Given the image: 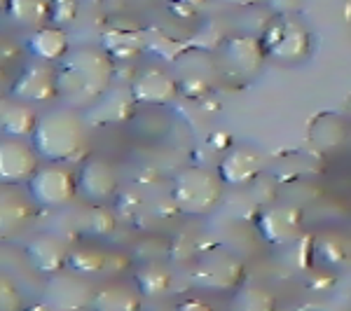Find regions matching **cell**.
I'll return each mask as SVG.
<instances>
[{"label":"cell","instance_id":"cb8c5ba5","mask_svg":"<svg viewBox=\"0 0 351 311\" xmlns=\"http://www.w3.org/2000/svg\"><path fill=\"white\" fill-rule=\"evenodd\" d=\"M117 227L115 213L108 208V203H101V206H92V211L82 218V232L87 239H106L110 236Z\"/></svg>","mask_w":351,"mask_h":311},{"label":"cell","instance_id":"4316f807","mask_svg":"<svg viewBox=\"0 0 351 311\" xmlns=\"http://www.w3.org/2000/svg\"><path fill=\"white\" fill-rule=\"evenodd\" d=\"M316 256H321L324 262L339 264L344 260V256H347V253H344V239H339L335 234L321 239L319 246H316Z\"/></svg>","mask_w":351,"mask_h":311},{"label":"cell","instance_id":"9a60e30c","mask_svg":"<svg viewBox=\"0 0 351 311\" xmlns=\"http://www.w3.org/2000/svg\"><path fill=\"white\" fill-rule=\"evenodd\" d=\"M26 260L33 267V271L43 276H52L56 271L66 269L68 262V246L56 234H38L28 241L26 246Z\"/></svg>","mask_w":351,"mask_h":311},{"label":"cell","instance_id":"44dd1931","mask_svg":"<svg viewBox=\"0 0 351 311\" xmlns=\"http://www.w3.org/2000/svg\"><path fill=\"white\" fill-rule=\"evenodd\" d=\"M173 284V274L160 260H148L143 262L134 274V286L141 295L148 297H160L164 293H169V288Z\"/></svg>","mask_w":351,"mask_h":311},{"label":"cell","instance_id":"484cf974","mask_svg":"<svg viewBox=\"0 0 351 311\" xmlns=\"http://www.w3.org/2000/svg\"><path fill=\"white\" fill-rule=\"evenodd\" d=\"M80 14V0H49V24L71 26Z\"/></svg>","mask_w":351,"mask_h":311},{"label":"cell","instance_id":"4fadbf2b","mask_svg":"<svg viewBox=\"0 0 351 311\" xmlns=\"http://www.w3.org/2000/svg\"><path fill=\"white\" fill-rule=\"evenodd\" d=\"M178 89V80L167 68H143L136 73V77L129 84L134 101L145 108H162V105L173 103Z\"/></svg>","mask_w":351,"mask_h":311},{"label":"cell","instance_id":"5b68a950","mask_svg":"<svg viewBox=\"0 0 351 311\" xmlns=\"http://www.w3.org/2000/svg\"><path fill=\"white\" fill-rule=\"evenodd\" d=\"M28 197L33 203L45 208L68 206L77 197L75 171L66 166L64 162H43L26 183Z\"/></svg>","mask_w":351,"mask_h":311},{"label":"cell","instance_id":"ac0fdd59","mask_svg":"<svg viewBox=\"0 0 351 311\" xmlns=\"http://www.w3.org/2000/svg\"><path fill=\"white\" fill-rule=\"evenodd\" d=\"M33 220V199L16 192L0 195V239H12Z\"/></svg>","mask_w":351,"mask_h":311},{"label":"cell","instance_id":"2e32d148","mask_svg":"<svg viewBox=\"0 0 351 311\" xmlns=\"http://www.w3.org/2000/svg\"><path fill=\"white\" fill-rule=\"evenodd\" d=\"M28 52L36 61L43 64L56 66L64 56L71 52V40H68V33L61 26L45 24L31 33L28 38Z\"/></svg>","mask_w":351,"mask_h":311},{"label":"cell","instance_id":"8fae6325","mask_svg":"<svg viewBox=\"0 0 351 311\" xmlns=\"http://www.w3.org/2000/svg\"><path fill=\"white\" fill-rule=\"evenodd\" d=\"M304 216L293 203H274L258 216V232L274 246H291L302 239Z\"/></svg>","mask_w":351,"mask_h":311},{"label":"cell","instance_id":"1f68e13d","mask_svg":"<svg viewBox=\"0 0 351 311\" xmlns=\"http://www.w3.org/2000/svg\"><path fill=\"white\" fill-rule=\"evenodd\" d=\"M5 10H8V0H0V14H5Z\"/></svg>","mask_w":351,"mask_h":311},{"label":"cell","instance_id":"52a82bcc","mask_svg":"<svg viewBox=\"0 0 351 311\" xmlns=\"http://www.w3.org/2000/svg\"><path fill=\"white\" fill-rule=\"evenodd\" d=\"M260 40H263L265 54L281 64H298L309 54L311 47L307 28L298 21L286 19V16H279L274 24H269Z\"/></svg>","mask_w":351,"mask_h":311},{"label":"cell","instance_id":"8992f818","mask_svg":"<svg viewBox=\"0 0 351 311\" xmlns=\"http://www.w3.org/2000/svg\"><path fill=\"white\" fill-rule=\"evenodd\" d=\"M77 197L84 199L89 206L115 201L120 192V171L108 157L92 155L87 157L75 171Z\"/></svg>","mask_w":351,"mask_h":311},{"label":"cell","instance_id":"f1b7e54d","mask_svg":"<svg viewBox=\"0 0 351 311\" xmlns=\"http://www.w3.org/2000/svg\"><path fill=\"white\" fill-rule=\"evenodd\" d=\"M269 5L279 14H293L302 8V0H269Z\"/></svg>","mask_w":351,"mask_h":311},{"label":"cell","instance_id":"e0dca14e","mask_svg":"<svg viewBox=\"0 0 351 311\" xmlns=\"http://www.w3.org/2000/svg\"><path fill=\"white\" fill-rule=\"evenodd\" d=\"M89 307L99 311H134L141 309V293L127 281H110L94 288Z\"/></svg>","mask_w":351,"mask_h":311},{"label":"cell","instance_id":"d4e9b609","mask_svg":"<svg viewBox=\"0 0 351 311\" xmlns=\"http://www.w3.org/2000/svg\"><path fill=\"white\" fill-rule=\"evenodd\" d=\"M234 309H246V311H269L276 307V297L271 295L267 288L260 286H246L239 288L232 299Z\"/></svg>","mask_w":351,"mask_h":311},{"label":"cell","instance_id":"d6986e66","mask_svg":"<svg viewBox=\"0 0 351 311\" xmlns=\"http://www.w3.org/2000/svg\"><path fill=\"white\" fill-rule=\"evenodd\" d=\"M136 105L138 103L134 101L129 87L127 89L110 87L89 110H92L94 115L99 117V122H104V124H127L134 117Z\"/></svg>","mask_w":351,"mask_h":311},{"label":"cell","instance_id":"277c9868","mask_svg":"<svg viewBox=\"0 0 351 311\" xmlns=\"http://www.w3.org/2000/svg\"><path fill=\"white\" fill-rule=\"evenodd\" d=\"M243 274H246V267L239 256L223 246L197 253L195 264H192V279L197 281V286L213 293L237 290L243 281Z\"/></svg>","mask_w":351,"mask_h":311},{"label":"cell","instance_id":"4dcf8cb0","mask_svg":"<svg viewBox=\"0 0 351 311\" xmlns=\"http://www.w3.org/2000/svg\"><path fill=\"white\" fill-rule=\"evenodd\" d=\"M183 307H206V304H202V302H185Z\"/></svg>","mask_w":351,"mask_h":311},{"label":"cell","instance_id":"30bf717a","mask_svg":"<svg viewBox=\"0 0 351 311\" xmlns=\"http://www.w3.org/2000/svg\"><path fill=\"white\" fill-rule=\"evenodd\" d=\"M10 96L21 103L43 105L52 103L59 99V87H56V66L52 64H31L26 66L19 75L14 77L12 87H10Z\"/></svg>","mask_w":351,"mask_h":311},{"label":"cell","instance_id":"603a6c76","mask_svg":"<svg viewBox=\"0 0 351 311\" xmlns=\"http://www.w3.org/2000/svg\"><path fill=\"white\" fill-rule=\"evenodd\" d=\"M5 14L12 24L36 31L49 21V0H8Z\"/></svg>","mask_w":351,"mask_h":311},{"label":"cell","instance_id":"7a4b0ae2","mask_svg":"<svg viewBox=\"0 0 351 311\" xmlns=\"http://www.w3.org/2000/svg\"><path fill=\"white\" fill-rule=\"evenodd\" d=\"M28 140L43 162H71L73 157L80 155L87 140L84 117L71 105L47 108L45 112H38L36 129Z\"/></svg>","mask_w":351,"mask_h":311},{"label":"cell","instance_id":"f546056e","mask_svg":"<svg viewBox=\"0 0 351 311\" xmlns=\"http://www.w3.org/2000/svg\"><path fill=\"white\" fill-rule=\"evenodd\" d=\"M223 3L234 5V8H251V5H258V3H263V0H223Z\"/></svg>","mask_w":351,"mask_h":311},{"label":"cell","instance_id":"9c48e42d","mask_svg":"<svg viewBox=\"0 0 351 311\" xmlns=\"http://www.w3.org/2000/svg\"><path fill=\"white\" fill-rule=\"evenodd\" d=\"M40 164V155L28 138H12V136L0 138V185L8 188L26 185Z\"/></svg>","mask_w":351,"mask_h":311},{"label":"cell","instance_id":"ffe728a7","mask_svg":"<svg viewBox=\"0 0 351 311\" xmlns=\"http://www.w3.org/2000/svg\"><path fill=\"white\" fill-rule=\"evenodd\" d=\"M106 267H108V253H106L101 246H96L94 239L82 241V244L68 248L66 269L75 271V274H82L89 279V276H94V274H101Z\"/></svg>","mask_w":351,"mask_h":311},{"label":"cell","instance_id":"3957f363","mask_svg":"<svg viewBox=\"0 0 351 311\" xmlns=\"http://www.w3.org/2000/svg\"><path fill=\"white\" fill-rule=\"evenodd\" d=\"M223 180L218 173L206 171L202 166H188L173 176L171 203L180 216L204 218L218 208L223 199Z\"/></svg>","mask_w":351,"mask_h":311},{"label":"cell","instance_id":"7402d4cb","mask_svg":"<svg viewBox=\"0 0 351 311\" xmlns=\"http://www.w3.org/2000/svg\"><path fill=\"white\" fill-rule=\"evenodd\" d=\"M38 122V110L31 103L14 101L0 112V134L12 136V138H31Z\"/></svg>","mask_w":351,"mask_h":311},{"label":"cell","instance_id":"7c38bea8","mask_svg":"<svg viewBox=\"0 0 351 311\" xmlns=\"http://www.w3.org/2000/svg\"><path fill=\"white\" fill-rule=\"evenodd\" d=\"M94 286L87 276L75 274L71 269H61L47 276L45 284V304L52 309H82L89 307Z\"/></svg>","mask_w":351,"mask_h":311},{"label":"cell","instance_id":"5bb4252c","mask_svg":"<svg viewBox=\"0 0 351 311\" xmlns=\"http://www.w3.org/2000/svg\"><path fill=\"white\" fill-rule=\"evenodd\" d=\"M260 173H263V155L251 145H232L218 164V178L223 180V185L232 188L256 183Z\"/></svg>","mask_w":351,"mask_h":311},{"label":"cell","instance_id":"83f0119b","mask_svg":"<svg viewBox=\"0 0 351 311\" xmlns=\"http://www.w3.org/2000/svg\"><path fill=\"white\" fill-rule=\"evenodd\" d=\"M21 307V290L10 276L0 274V311H16Z\"/></svg>","mask_w":351,"mask_h":311},{"label":"cell","instance_id":"ba28073f","mask_svg":"<svg viewBox=\"0 0 351 311\" xmlns=\"http://www.w3.org/2000/svg\"><path fill=\"white\" fill-rule=\"evenodd\" d=\"M263 40L253 36H234L228 38L218 49V68L228 77L234 80H248L260 71L265 61Z\"/></svg>","mask_w":351,"mask_h":311},{"label":"cell","instance_id":"6da1fadb","mask_svg":"<svg viewBox=\"0 0 351 311\" xmlns=\"http://www.w3.org/2000/svg\"><path fill=\"white\" fill-rule=\"evenodd\" d=\"M115 80V64L112 56L101 47L71 49L56 64V87L64 105L75 110H89L101 99Z\"/></svg>","mask_w":351,"mask_h":311}]
</instances>
